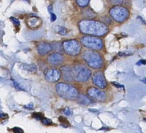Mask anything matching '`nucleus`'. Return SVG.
<instances>
[{"label":"nucleus","mask_w":146,"mask_h":133,"mask_svg":"<svg viewBox=\"0 0 146 133\" xmlns=\"http://www.w3.org/2000/svg\"><path fill=\"white\" fill-rule=\"evenodd\" d=\"M82 15L86 19H94L96 17V12L90 7L85 8L84 10L82 11Z\"/></svg>","instance_id":"dca6fc26"},{"label":"nucleus","mask_w":146,"mask_h":133,"mask_svg":"<svg viewBox=\"0 0 146 133\" xmlns=\"http://www.w3.org/2000/svg\"><path fill=\"white\" fill-rule=\"evenodd\" d=\"M103 21H104V23H105L106 25H109V24L111 23V19H110V18H108V17H106Z\"/></svg>","instance_id":"bb28decb"},{"label":"nucleus","mask_w":146,"mask_h":133,"mask_svg":"<svg viewBox=\"0 0 146 133\" xmlns=\"http://www.w3.org/2000/svg\"><path fill=\"white\" fill-rule=\"evenodd\" d=\"M112 84L114 85L116 87H117V88H124L123 85L119 84V83H118V82H112Z\"/></svg>","instance_id":"5701e85b"},{"label":"nucleus","mask_w":146,"mask_h":133,"mask_svg":"<svg viewBox=\"0 0 146 133\" xmlns=\"http://www.w3.org/2000/svg\"><path fill=\"white\" fill-rule=\"evenodd\" d=\"M53 50L52 44L46 42H41L38 45L37 52L41 56H44L46 54H49Z\"/></svg>","instance_id":"f8f14e48"},{"label":"nucleus","mask_w":146,"mask_h":133,"mask_svg":"<svg viewBox=\"0 0 146 133\" xmlns=\"http://www.w3.org/2000/svg\"><path fill=\"white\" fill-rule=\"evenodd\" d=\"M13 132H14L17 133V132H23L24 131L22 130V129L19 128V127H14V128L12 130Z\"/></svg>","instance_id":"cd10ccee"},{"label":"nucleus","mask_w":146,"mask_h":133,"mask_svg":"<svg viewBox=\"0 0 146 133\" xmlns=\"http://www.w3.org/2000/svg\"><path fill=\"white\" fill-rule=\"evenodd\" d=\"M81 33L96 37H103L108 32V27L104 22L93 20H81L79 23Z\"/></svg>","instance_id":"f257e3e1"},{"label":"nucleus","mask_w":146,"mask_h":133,"mask_svg":"<svg viewBox=\"0 0 146 133\" xmlns=\"http://www.w3.org/2000/svg\"><path fill=\"white\" fill-rule=\"evenodd\" d=\"M44 74L45 79L51 83H54V82H57L61 77V70L57 69L54 66L46 68L44 70Z\"/></svg>","instance_id":"6e6552de"},{"label":"nucleus","mask_w":146,"mask_h":133,"mask_svg":"<svg viewBox=\"0 0 146 133\" xmlns=\"http://www.w3.org/2000/svg\"><path fill=\"white\" fill-rule=\"evenodd\" d=\"M146 64V61L145 60H144V59H141V60H140L139 62H137V65H141V64Z\"/></svg>","instance_id":"c756f323"},{"label":"nucleus","mask_w":146,"mask_h":133,"mask_svg":"<svg viewBox=\"0 0 146 133\" xmlns=\"http://www.w3.org/2000/svg\"><path fill=\"white\" fill-rule=\"evenodd\" d=\"M123 0H111V3L113 4H121L123 3Z\"/></svg>","instance_id":"393cba45"},{"label":"nucleus","mask_w":146,"mask_h":133,"mask_svg":"<svg viewBox=\"0 0 146 133\" xmlns=\"http://www.w3.org/2000/svg\"><path fill=\"white\" fill-rule=\"evenodd\" d=\"M7 117V115L6 114H0V118H6Z\"/></svg>","instance_id":"473e14b6"},{"label":"nucleus","mask_w":146,"mask_h":133,"mask_svg":"<svg viewBox=\"0 0 146 133\" xmlns=\"http://www.w3.org/2000/svg\"><path fill=\"white\" fill-rule=\"evenodd\" d=\"M92 82L96 87L101 89L106 88L107 86V82L102 71H97L93 73L92 76Z\"/></svg>","instance_id":"9d476101"},{"label":"nucleus","mask_w":146,"mask_h":133,"mask_svg":"<svg viewBox=\"0 0 146 133\" xmlns=\"http://www.w3.org/2000/svg\"><path fill=\"white\" fill-rule=\"evenodd\" d=\"M12 82H13V84H14V86L15 87V88H17V89H19V90H24V89L20 86L19 84H18L17 82L14 81V80H12Z\"/></svg>","instance_id":"4be33fe9"},{"label":"nucleus","mask_w":146,"mask_h":133,"mask_svg":"<svg viewBox=\"0 0 146 133\" xmlns=\"http://www.w3.org/2000/svg\"><path fill=\"white\" fill-rule=\"evenodd\" d=\"M131 54L132 53H131V52H119L118 53L119 56H129V55H131Z\"/></svg>","instance_id":"a878e982"},{"label":"nucleus","mask_w":146,"mask_h":133,"mask_svg":"<svg viewBox=\"0 0 146 133\" xmlns=\"http://www.w3.org/2000/svg\"><path fill=\"white\" fill-rule=\"evenodd\" d=\"M34 115H36V116L35 115H33L34 117H36L37 119H39V120H42V115H40V114H38V113H35Z\"/></svg>","instance_id":"2f4dec72"},{"label":"nucleus","mask_w":146,"mask_h":133,"mask_svg":"<svg viewBox=\"0 0 146 133\" xmlns=\"http://www.w3.org/2000/svg\"><path fill=\"white\" fill-rule=\"evenodd\" d=\"M81 58L86 62L88 66L93 69H100L103 65L101 55L95 50H85L81 54Z\"/></svg>","instance_id":"f03ea898"},{"label":"nucleus","mask_w":146,"mask_h":133,"mask_svg":"<svg viewBox=\"0 0 146 133\" xmlns=\"http://www.w3.org/2000/svg\"><path fill=\"white\" fill-rule=\"evenodd\" d=\"M62 77L66 82H72L73 78L71 76V67L69 65H64L61 67Z\"/></svg>","instance_id":"4468645a"},{"label":"nucleus","mask_w":146,"mask_h":133,"mask_svg":"<svg viewBox=\"0 0 146 133\" xmlns=\"http://www.w3.org/2000/svg\"><path fill=\"white\" fill-rule=\"evenodd\" d=\"M62 48L70 56H77L81 51V43L76 40H65L62 43Z\"/></svg>","instance_id":"423d86ee"},{"label":"nucleus","mask_w":146,"mask_h":133,"mask_svg":"<svg viewBox=\"0 0 146 133\" xmlns=\"http://www.w3.org/2000/svg\"><path fill=\"white\" fill-rule=\"evenodd\" d=\"M65 60L64 56L61 53L54 52L49 54L47 57L48 63L53 66H58L61 65Z\"/></svg>","instance_id":"9b49d317"},{"label":"nucleus","mask_w":146,"mask_h":133,"mask_svg":"<svg viewBox=\"0 0 146 133\" xmlns=\"http://www.w3.org/2000/svg\"><path fill=\"white\" fill-rule=\"evenodd\" d=\"M56 31L59 35H65L67 33V30L66 29V28H64V27H60V26H57V27H56Z\"/></svg>","instance_id":"6ab92c4d"},{"label":"nucleus","mask_w":146,"mask_h":133,"mask_svg":"<svg viewBox=\"0 0 146 133\" xmlns=\"http://www.w3.org/2000/svg\"><path fill=\"white\" fill-rule=\"evenodd\" d=\"M77 4L80 6L81 7H85L89 4L90 0H76Z\"/></svg>","instance_id":"a211bd4d"},{"label":"nucleus","mask_w":146,"mask_h":133,"mask_svg":"<svg viewBox=\"0 0 146 133\" xmlns=\"http://www.w3.org/2000/svg\"><path fill=\"white\" fill-rule=\"evenodd\" d=\"M25 108H27V109H33L34 108V104H33L32 103H30L29 104H27V105H25L24 106Z\"/></svg>","instance_id":"7c9ffc66"},{"label":"nucleus","mask_w":146,"mask_h":133,"mask_svg":"<svg viewBox=\"0 0 146 133\" xmlns=\"http://www.w3.org/2000/svg\"><path fill=\"white\" fill-rule=\"evenodd\" d=\"M10 20H11V21L12 22V23L15 25V26H19L20 22L18 19H17V18H14V17H11L10 18Z\"/></svg>","instance_id":"aec40b11"},{"label":"nucleus","mask_w":146,"mask_h":133,"mask_svg":"<svg viewBox=\"0 0 146 133\" xmlns=\"http://www.w3.org/2000/svg\"><path fill=\"white\" fill-rule=\"evenodd\" d=\"M42 121L43 124H44L46 125H51L52 124V121L49 119H47V118H43L41 120Z\"/></svg>","instance_id":"412c9836"},{"label":"nucleus","mask_w":146,"mask_h":133,"mask_svg":"<svg viewBox=\"0 0 146 133\" xmlns=\"http://www.w3.org/2000/svg\"><path fill=\"white\" fill-rule=\"evenodd\" d=\"M143 82H145V83H146V79H143Z\"/></svg>","instance_id":"72a5a7b5"},{"label":"nucleus","mask_w":146,"mask_h":133,"mask_svg":"<svg viewBox=\"0 0 146 133\" xmlns=\"http://www.w3.org/2000/svg\"><path fill=\"white\" fill-rule=\"evenodd\" d=\"M56 91L59 96L69 100H74L77 98L79 92L77 89L67 83H59L56 85Z\"/></svg>","instance_id":"7ed1b4c3"},{"label":"nucleus","mask_w":146,"mask_h":133,"mask_svg":"<svg viewBox=\"0 0 146 133\" xmlns=\"http://www.w3.org/2000/svg\"><path fill=\"white\" fill-rule=\"evenodd\" d=\"M64 112L65 115H71L72 114V111L71 109L66 108V109H64Z\"/></svg>","instance_id":"b1692460"},{"label":"nucleus","mask_w":146,"mask_h":133,"mask_svg":"<svg viewBox=\"0 0 146 133\" xmlns=\"http://www.w3.org/2000/svg\"><path fill=\"white\" fill-rule=\"evenodd\" d=\"M27 26L29 27L31 30H36L42 24V21L40 18L37 17H32L27 19Z\"/></svg>","instance_id":"ddd939ff"},{"label":"nucleus","mask_w":146,"mask_h":133,"mask_svg":"<svg viewBox=\"0 0 146 133\" xmlns=\"http://www.w3.org/2000/svg\"><path fill=\"white\" fill-rule=\"evenodd\" d=\"M77 102L82 105H88L93 102L92 99L84 94H79L77 97Z\"/></svg>","instance_id":"2eb2a0df"},{"label":"nucleus","mask_w":146,"mask_h":133,"mask_svg":"<svg viewBox=\"0 0 146 133\" xmlns=\"http://www.w3.org/2000/svg\"><path fill=\"white\" fill-rule=\"evenodd\" d=\"M21 67L24 70H27V71L30 72H35L37 68L36 66L34 64H22Z\"/></svg>","instance_id":"f3484780"},{"label":"nucleus","mask_w":146,"mask_h":133,"mask_svg":"<svg viewBox=\"0 0 146 133\" xmlns=\"http://www.w3.org/2000/svg\"><path fill=\"white\" fill-rule=\"evenodd\" d=\"M81 43L82 45H84L87 49H91V50H101L103 47V40L96 37V36H84L81 38Z\"/></svg>","instance_id":"39448f33"},{"label":"nucleus","mask_w":146,"mask_h":133,"mask_svg":"<svg viewBox=\"0 0 146 133\" xmlns=\"http://www.w3.org/2000/svg\"><path fill=\"white\" fill-rule=\"evenodd\" d=\"M71 76L73 80L77 82H85L91 76V71L88 67L83 64H76L71 67Z\"/></svg>","instance_id":"20e7f679"},{"label":"nucleus","mask_w":146,"mask_h":133,"mask_svg":"<svg viewBox=\"0 0 146 133\" xmlns=\"http://www.w3.org/2000/svg\"><path fill=\"white\" fill-rule=\"evenodd\" d=\"M50 14H51V22H54V21L56 20V16L54 13L51 12Z\"/></svg>","instance_id":"c85d7f7f"},{"label":"nucleus","mask_w":146,"mask_h":133,"mask_svg":"<svg viewBox=\"0 0 146 133\" xmlns=\"http://www.w3.org/2000/svg\"><path fill=\"white\" fill-rule=\"evenodd\" d=\"M109 14L114 21L123 23L128 18L130 12L126 7L117 5L109 10Z\"/></svg>","instance_id":"0eeeda50"},{"label":"nucleus","mask_w":146,"mask_h":133,"mask_svg":"<svg viewBox=\"0 0 146 133\" xmlns=\"http://www.w3.org/2000/svg\"><path fill=\"white\" fill-rule=\"evenodd\" d=\"M144 120H145V121H146V118H144Z\"/></svg>","instance_id":"f704fd0d"},{"label":"nucleus","mask_w":146,"mask_h":133,"mask_svg":"<svg viewBox=\"0 0 146 133\" xmlns=\"http://www.w3.org/2000/svg\"><path fill=\"white\" fill-rule=\"evenodd\" d=\"M87 94L92 99H94L97 102H104L106 99V94L105 92L95 87H91L88 89Z\"/></svg>","instance_id":"1a4fd4ad"}]
</instances>
